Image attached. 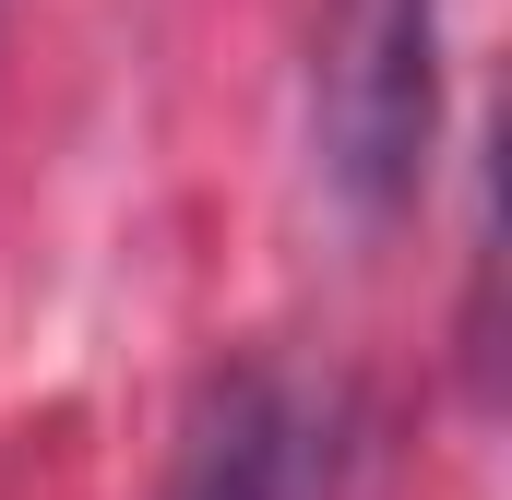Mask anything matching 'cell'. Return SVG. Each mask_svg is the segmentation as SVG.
<instances>
[{
    "label": "cell",
    "mask_w": 512,
    "mask_h": 500,
    "mask_svg": "<svg viewBox=\"0 0 512 500\" xmlns=\"http://www.w3.org/2000/svg\"><path fill=\"white\" fill-rule=\"evenodd\" d=\"M441 143V0H334L310 36V167L322 191L393 227Z\"/></svg>",
    "instance_id": "1"
},
{
    "label": "cell",
    "mask_w": 512,
    "mask_h": 500,
    "mask_svg": "<svg viewBox=\"0 0 512 500\" xmlns=\"http://www.w3.org/2000/svg\"><path fill=\"white\" fill-rule=\"evenodd\" d=\"M286 393L262 370H227L191 405V441H179V477L167 500H286Z\"/></svg>",
    "instance_id": "2"
}]
</instances>
